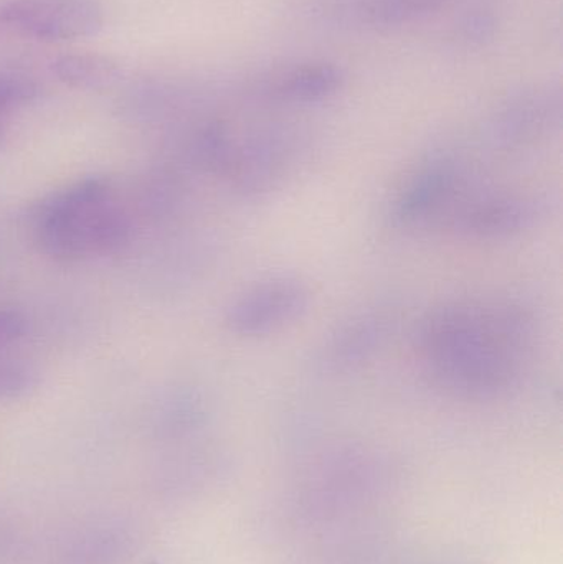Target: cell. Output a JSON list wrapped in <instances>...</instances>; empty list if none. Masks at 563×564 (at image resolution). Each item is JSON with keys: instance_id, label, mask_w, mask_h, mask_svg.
<instances>
[{"instance_id": "cell-1", "label": "cell", "mask_w": 563, "mask_h": 564, "mask_svg": "<svg viewBox=\"0 0 563 564\" xmlns=\"http://www.w3.org/2000/svg\"><path fill=\"white\" fill-rule=\"evenodd\" d=\"M538 340V315L512 297L465 299L433 308L416 348L436 387L465 400H491L518 384Z\"/></svg>"}, {"instance_id": "cell-2", "label": "cell", "mask_w": 563, "mask_h": 564, "mask_svg": "<svg viewBox=\"0 0 563 564\" xmlns=\"http://www.w3.org/2000/svg\"><path fill=\"white\" fill-rule=\"evenodd\" d=\"M33 238L63 263L108 257L131 237V221L106 178L89 177L43 198L32 212Z\"/></svg>"}, {"instance_id": "cell-3", "label": "cell", "mask_w": 563, "mask_h": 564, "mask_svg": "<svg viewBox=\"0 0 563 564\" xmlns=\"http://www.w3.org/2000/svg\"><path fill=\"white\" fill-rule=\"evenodd\" d=\"M307 154V139L297 129H260L235 145L224 177L238 198L260 204L274 197L300 174Z\"/></svg>"}, {"instance_id": "cell-4", "label": "cell", "mask_w": 563, "mask_h": 564, "mask_svg": "<svg viewBox=\"0 0 563 564\" xmlns=\"http://www.w3.org/2000/svg\"><path fill=\"white\" fill-rule=\"evenodd\" d=\"M105 25L98 0H6L0 36L30 42H66L96 35Z\"/></svg>"}, {"instance_id": "cell-5", "label": "cell", "mask_w": 563, "mask_h": 564, "mask_svg": "<svg viewBox=\"0 0 563 564\" xmlns=\"http://www.w3.org/2000/svg\"><path fill=\"white\" fill-rule=\"evenodd\" d=\"M551 194L538 191L478 195L453 215V227L476 240H505L534 230L552 214Z\"/></svg>"}, {"instance_id": "cell-6", "label": "cell", "mask_w": 563, "mask_h": 564, "mask_svg": "<svg viewBox=\"0 0 563 564\" xmlns=\"http://www.w3.org/2000/svg\"><path fill=\"white\" fill-rule=\"evenodd\" d=\"M311 291L294 276H277L238 295L225 312V325L238 337L257 338L274 334L306 314Z\"/></svg>"}, {"instance_id": "cell-7", "label": "cell", "mask_w": 563, "mask_h": 564, "mask_svg": "<svg viewBox=\"0 0 563 564\" xmlns=\"http://www.w3.org/2000/svg\"><path fill=\"white\" fill-rule=\"evenodd\" d=\"M138 543L139 533L131 520L95 517L59 533L45 552L33 550L32 560L42 555V564H128Z\"/></svg>"}, {"instance_id": "cell-8", "label": "cell", "mask_w": 563, "mask_h": 564, "mask_svg": "<svg viewBox=\"0 0 563 564\" xmlns=\"http://www.w3.org/2000/svg\"><path fill=\"white\" fill-rule=\"evenodd\" d=\"M463 169L448 154L432 155L400 188L390 207L397 227L410 228L443 214L462 187Z\"/></svg>"}, {"instance_id": "cell-9", "label": "cell", "mask_w": 563, "mask_h": 564, "mask_svg": "<svg viewBox=\"0 0 563 564\" xmlns=\"http://www.w3.org/2000/svg\"><path fill=\"white\" fill-rule=\"evenodd\" d=\"M390 315L367 308L337 324L317 345L313 364L321 375H344L372 360L390 334Z\"/></svg>"}, {"instance_id": "cell-10", "label": "cell", "mask_w": 563, "mask_h": 564, "mask_svg": "<svg viewBox=\"0 0 563 564\" xmlns=\"http://www.w3.org/2000/svg\"><path fill=\"white\" fill-rule=\"evenodd\" d=\"M561 118V96L549 91L522 93L496 112L489 126V141L496 151L515 154L544 138Z\"/></svg>"}, {"instance_id": "cell-11", "label": "cell", "mask_w": 563, "mask_h": 564, "mask_svg": "<svg viewBox=\"0 0 563 564\" xmlns=\"http://www.w3.org/2000/svg\"><path fill=\"white\" fill-rule=\"evenodd\" d=\"M446 0H333L326 15L362 26H393L432 15Z\"/></svg>"}, {"instance_id": "cell-12", "label": "cell", "mask_w": 563, "mask_h": 564, "mask_svg": "<svg viewBox=\"0 0 563 564\" xmlns=\"http://www.w3.org/2000/svg\"><path fill=\"white\" fill-rule=\"evenodd\" d=\"M343 72L333 65H306L290 69L268 83L267 95L277 101L311 105L331 98L343 86Z\"/></svg>"}, {"instance_id": "cell-13", "label": "cell", "mask_w": 563, "mask_h": 564, "mask_svg": "<svg viewBox=\"0 0 563 564\" xmlns=\"http://www.w3.org/2000/svg\"><path fill=\"white\" fill-rule=\"evenodd\" d=\"M53 75L69 88H109L121 78V66L98 53H76L59 56L52 66Z\"/></svg>"}, {"instance_id": "cell-14", "label": "cell", "mask_w": 563, "mask_h": 564, "mask_svg": "<svg viewBox=\"0 0 563 564\" xmlns=\"http://www.w3.org/2000/svg\"><path fill=\"white\" fill-rule=\"evenodd\" d=\"M36 96L32 79L20 75H0V148L9 135L13 115L25 108Z\"/></svg>"}, {"instance_id": "cell-15", "label": "cell", "mask_w": 563, "mask_h": 564, "mask_svg": "<svg viewBox=\"0 0 563 564\" xmlns=\"http://www.w3.org/2000/svg\"><path fill=\"white\" fill-rule=\"evenodd\" d=\"M33 550L29 535L12 520L0 517V564L29 563Z\"/></svg>"}, {"instance_id": "cell-16", "label": "cell", "mask_w": 563, "mask_h": 564, "mask_svg": "<svg viewBox=\"0 0 563 564\" xmlns=\"http://www.w3.org/2000/svg\"><path fill=\"white\" fill-rule=\"evenodd\" d=\"M39 377L30 365L23 361H0V400H12L35 388Z\"/></svg>"}, {"instance_id": "cell-17", "label": "cell", "mask_w": 563, "mask_h": 564, "mask_svg": "<svg viewBox=\"0 0 563 564\" xmlns=\"http://www.w3.org/2000/svg\"><path fill=\"white\" fill-rule=\"evenodd\" d=\"M26 321L20 312L0 311V348L9 347L23 337Z\"/></svg>"}, {"instance_id": "cell-18", "label": "cell", "mask_w": 563, "mask_h": 564, "mask_svg": "<svg viewBox=\"0 0 563 564\" xmlns=\"http://www.w3.org/2000/svg\"><path fill=\"white\" fill-rule=\"evenodd\" d=\"M495 29V19L488 13H476L469 17L463 25V35L468 40H483L491 35Z\"/></svg>"}]
</instances>
